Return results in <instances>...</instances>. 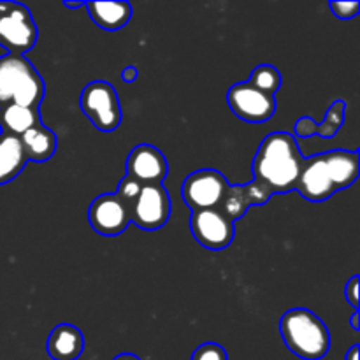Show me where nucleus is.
<instances>
[{
	"label": "nucleus",
	"mask_w": 360,
	"mask_h": 360,
	"mask_svg": "<svg viewBox=\"0 0 360 360\" xmlns=\"http://www.w3.org/2000/svg\"><path fill=\"white\" fill-rule=\"evenodd\" d=\"M169 174L164 153L151 144H139L127 158V176L141 185H162Z\"/></svg>",
	"instance_id": "obj_11"
},
{
	"label": "nucleus",
	"mask_w": 360,
	"mask_h": 360,
	"mask_svg": "<svg viewBox=\"0 0 360 360\" xmlns=\"http://www.w3.org/2000/svg\"><path fill=\"white\" fill-rule=\"evenodd\" d=\"M231 183L217 169H200L186 176L183 183V200L192 211L220 210Z\"/></svg>",
	"instance_id": "obj_6"
},
{
	"label": "nucleus",
	"mask_w": 360,
	"mask_h": 360,
	"mask_svg": "<svg viewBox=\"0 0 360 360\" xmlns=\"http://www.w3.org/2000/svg\"><path fill=\"white\" fill-rule=\"evenodd\" d=\"M39 123H42L39 109L23 108V105L16 104L0 108V129H2V134L21 137L27 130L39 125Z\"/></svg>",
	"instance_id": "obj_19"
},
{
	"label": "nucleus",
	"mask_w": 360,
	"mask_h": 360,
	"mask_svg": "<svg viewBox=\"0 0 360 360\" xmlns=\"http://www.w3.org/2000/svg\"><path fill=\"white\" fill-rule=\"evenodd\" d=\"M248 83L257 90L274 97V94L281 88V74L276 67L269 65V63H262V65H257L253 69Z\"/></svg>",
	"instance_id": "obj_20"
},
{
	"label": "nucleus",
	"mask_w": 360,
	"mask_h": 360,
	"mask_svg": "<svg viewBox=\"0 0 360 360\" xmlns=\"http://www.w3.org/2000/svg\"><path fill=\"white\" fill-rule=\"evenodd\" d=\"M281 338L299 359L320 360L330 348V334L322 319L306 308H294L280 320Z\"/></svg>",
	"instance_id": "obj_2"
},
{
	"label": "nucleus",
	"mask_w": 360,
	"mask_h": 360,
	"mask_svg": "<svg viewBox=\"0 0 360 360\" xmlns=\"http://www.w3.org/2000/svg\"><path fill=\"white\" fill-rule=\"evenodd\" d=\"M137 77H139V70H137V67L129 65V67H125V69H123L122 79L125 81V83H136Z\"/></svg>",
	"instance_id": "obj_26"
},
{
	"label": "nucleus",
	"mask_w": 360,
	"mask_h": 360,
	"mask_svg": "<svg viewBox=\"0 0 360 360\" xmlns=\"http://www.w3.org/2000/svg\"><path fill=\"white\" fill-rule=\"evenodd\" d=\"M44 91V81L27 56H0V108L16 104L39 109Z\"/></svg>",
	"instance_id": "obj_3"
},
{
	"label": "nucleus",
	"mask_w": 360,
	"mask_h": 360,
	"mask_svg": "<svg viewBox=\"0 0 360 360\" xmlns=\"http://www.w3.org/2000/svg\"><path fill=\"white\" fill-rule=\"evenodd\" d=\"M90 20L105 32H116L132 18L129 2H84Z\"/></svg>",
	"instance_id": "obj_16"
},
{
	"label": "nucleus",
	"mask_w": 360,
	"mask_h": 360,
	"mask_svg": "<svg viewBox=\"0 0 360 360\" xmlns=\"http://www.w3.org/2000/svg\"><path fill=\"white\" fill-rule=\"evenodd\" d=\"M190 231L200 246L213 252H220L231 246L236 236L234 221L229 220L220 210L192 211Z\"/></svg>",
	"instance_id": "obj_9"
},
{
	"label": "nucleus",
	"mask_w": 360,
	"mask_h": 360,
	"mask_svg": "<svg viewBox=\"0 0 360 360\" xmlns=\"http://www.w3.org/2000/svg\"><path fill=\"white\" fill-rule=\"evenodd\" d=\"M360 313L359 311H354V315H352V319H350V326H352V329L354 330H359L360 329Z\"/></svg>",
	"instance_id": "obj_28"
},
{
	"label": "nucleus",
	"mask_w": 360,
	"mask_h": 360,
	"mask_svg": "<svg viewBox=\"0 0 360 360\" xmlns=\"http://www.w3.org/2000/svg\"><path fill=\"white\" fill-rule=\"evenodd\" d=\"M88 221L101 236H120L130 225L129 206L118 193H102L90 204Z\"/></svg>",
	"instance_id": "obj_10"
},
{
	"label": "nucleus",
	"mask_w": 360,
	"mask_h": 360,
	"mask_svg": "<svg viewBox=\"0 0 360 360\" xmlns=\"http://www.w3.org/2000/svg\"><path fill=\"white\" fill-rule=\"evenodd\" d=\"M316 129H319V123L315 120L309 118V116H302V118H299L295 122L294 134L297 137H301V139H308V137L316 136Z\"/></svg>",
	"instance_id": "obj_24"
},
{
	"label": "nucleus",
	"mask_w": 360,
	"mask_h": 360,
	"mask_svg": "<svg viewBox=\"0 0 360 360\" xmlns=\"http://www.w3.org/2000/svg\"><path fill=\"white\" fill-rule=\"evenodd\" d=\"M84 350V338L77 327L60 323L51 330L46 343V352L53 360H76Z\"/></svg>",
	"instance_id": "obj_15"
},
{
	"label": "nucleus",
	"mask_w": 360,
	"mask_h": 360,
	"mask_svg": "<svg viewBox=\"0 0 360 360\" xmlns=\"http://www.w3.org/2000/svg\"><path fill=\"white\" fill-rule=\"evenodd\" d=\"M304 157L288 132H273L260 143L253 158V181L269 195L295 190Z\"/></svg>",
	"instance_id": "obj_1"
},
{
	"label": "nucleus",
	"mask_w": 360,
	"mask_h": 360,
	"mask_svg": "<svg viewBox=\"0 0 360 360\" xmlns=\"http://www.w3.org/2000/svg\"><path fill=\"white\" fill-rule=\"evenodd\" d=\"M329 7L340 20H352L359 14L360 2H329Z\"/></svg>",
	"instance_id": "obj_23"
},
{
	"label": "nucleus",
	"mask_w": 360,
	"mask_h": 360,
	"mask_svg": "<svg viewBox=\"0 0 360 360\" xmlns=\"http://www.w3.org/2000/svg\"><path fill=\"white\" fill-rule=\"evenodd\" d=\"M39 39V28L27 6L18 2H0V46L9 55L30 51Z\"/></svg>",
	"instance_id": "obj_4"
},
{
	"label": "nucleus",
	"mask_w": 360,
	"mask_h": 360,
	"mask_svg": "<svg viewBox=\"0 0 360 360\" xmlns=\"http://www.w3.org/2000/svg\"><path fill=\"white\" fill-rule=\"evenodd\" d=\"M190 360H229L227 352L218 343H204L195 348Z\"/></svg>",
	"instance_id": "obj_22"
},
{
	"label": "nucleus",
	"mask_w": 360,
	"mask_h": 360,
	"mask_svg": "<svg viewBox=\"0 0 360 360\" xmlns=\"http://www.w3.org/2000/svg\"><path fill=\"white\" fill-rule=\"evenodd\" d=\"M345 112H347V104L343 101L333 102L327 109L323 122L316 129V136H320L322 139H333L343 127Z\"/></svg>",
	"instance_id": "obj_21"
},
{
	"label": "nucleus",
	"mask_w": 360,
	"mask_h": 360,
	"mask_svg": "<svg viewBox=\"0 0 360 360\" xmlns=\"http://www.w3.org/2000/svg\"><path fill=\"white\" fill-rule=\"evenodd\" d=\"M171 218V197L164 185H141L130 206V221L143 231H158Z\"/></svg>",
	"instance_id": "obj_7"
},
{
	"label": "nucleus",
	"mask_w": 360,
	"mask_h": 360,
	"mask_svg": "<svg viewBox=\"0 0 360 360\" xmlns=\"http://www.w3.org/2000/svg\"><path fill=\"white\" fill-rule=\"evenodd\" d=\"M295 190H299V193L311 202H322L336 193L322 155H315V157H308L302 160Z\"/></svg>",
	"instance_id": "obj_12"
},
{
	"label": "nucleus",
	"mask_w": 360,
	"mask_h": 360,
	"mask_svg": "<svg viewBox=\"0 0 360 360\" xmlns=\"http://www.w3.org/2000/svg\"><path fill=\"white\" fill-rule=\"evenodd\" d=\"M81 109L101 132L116 130L123 118L118 94L108 81H91L83 88Z\"/></svg>",
	"instance_id": "obj_5"
},
{
	"label": "nucleus",
	"mask_w": 360,
	"mask_h": 360,
	"mask_svg": "<svg viewBox=\"0 0 360 360\" xmlns=\"http://www.w3.org/2000/svg\"><path fill=\"white\" fill-rule=\"evenodd\" d=\"M27 162L20 137L0 134V185H7L18 178Z\"/></svg>",
	"instance_id": "obj_17"
},
{
	"label": "nucleus",
	"mask_w": 360,
	"mask_h": 360,
	"mask_svg": "<svg viewBox=\"0 0 360 360\" xmlns=\"http://www.w3.org/2000/svg\"><path fill=\"white\" fill-rule=\"evenodd\" d=\"M20 139L21 144H23L25 155L32 162L49 160L56 153V146H58L55 132L51 129H48V127L42 125V123L27 130Z\"/></svg>",
	"instance_id": "obj_18"
},
{
	"label": "nucleus",
	"mask_w": 360,
	"mask_h": 360,
	"mask_svg": "<svg viewBox=\"0 0 360 360\" xmlns=\"http://www.w3.org/2000/svg\"><path fill=\"white\" fill-rule=\"evenodd\" d=\"M359 276H354L350 281L347 283V287H345V297H347V301L350 302L352 308L355 309V311H359Z\"/></svg>",
	"instance_id": "obj_25"
},
{
	"label": "nucleus",
	"mask_w": 360,
	"mask_h": 360,
	"mask_svg": "<svg viewBox=\"0 0 360 360\" xmlns=\"http://www.w3.org/2000/svg\"><path fill=\"white\" fill-rule=\"evenodd\" d=\"M359 352H360L359 345H354V347L348 350V354L345 355V360H359Z\"/></svg>",
	"instance_id": "obj_27"
},
{
	"label": "nucleus",
	"mask_w": 360,
	"mask_h": 360,
	"mask_svg": "<svg viewBox=\"0 0 360 360\" xmlns=\"http://www.w3.org/2000/svg\"><path fill=\"white\" fill-rule=\"evenodd\" d=\"M63 6L69 7V9H81V7H84V2H63Z\"/></svg>",
	"instance_id": "obj_30"
},
{
	"label": "nucleus",
	"mask_w": 360,
	"mask_h": 360,
	"mask_svg": "<svg viewBox=\"0 0 360 360\" xmlns=\"http://www.w3.org/2000/svg\"><path fill=\"white\" fill-rule=\"evenodd\" d=\"M112 360H141V359L134 354H122V355H116Z\"/></svg>",
	"instance_id": "obj_29"
},
{
	"label": "nucleus",
	"mask_w": 360,
	"mask_h": 360,
	"mask_svg": "<svg viewBox=\"0 0 360 360\" xmlns=\"http://www.w3.org/2000/svg\"><path fill=\"white\" fill-rule=\"evenodd\" d=\"M322 157L336 192L338 190L348 188V186H352L357 181L360 172L359 150H333L322 153Z\"/></svg>",
	"instance_id": "obj_14"
},
{
	"label": "nucleus",
	"mask_w": 360,
	"mask_h": 360,
	"mask_svg": "<svg viewBox=\"0 0 360 360\" xmlns=\"http://www.w3.org/2000/svg\"><path fill=\"white\" fill-rule=\"evenodd\" d=\"M227 102L231 111L243 122L264 123L276 112V98L253 88L248 81L229 88Z\"/></svg>",
	"instance_id": "obj_8"
},
{
	"label": "nucleus",
	"mask_w": 360,
	"mask_h": 360,
	"mask_svg": "<svg viewBox=\"0 0 360 360\" xmlns=\"http://www.w3.org/2000/svg\"><path fill=\"white\" fill-rule=\"evenodd\" d=\"M269 199V193L255 181L248 183V185H231L229 186L224 202H221L220 211L229 218V220L236 221L239 220V218L245 217L248 207L262 206V204H266Z\"/></svg>",
	"instance_id": "obj_13"
}]
</instances>
